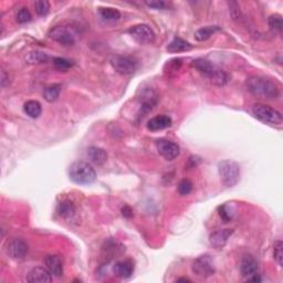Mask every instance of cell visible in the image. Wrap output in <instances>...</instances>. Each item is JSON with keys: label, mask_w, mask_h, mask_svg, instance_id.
Wrapping results in <instances>:
<instances>
[{"label": "cell", "mask_w": 283, "mask_h": 283, "mask_svg": "<svg viewBox=\"0 0 283 283\" xmlns=\"http://www.w3.org/2000/svg\"><path fill=\"white\" fill-rule=\"evenodd\" d=\"M49 37L52 40L60 43L63 47H72L76 43L75 34L67 27H62V26H58L50 30Z\"/></svg>", "instance_id": "9"}, {"label": "cell", "mask_w": 283, "mask_h": 283, "mask_svg": "<svg viewBox=\"0 0 283 283\" xmlns=\"http://www.w3.org/2000/svg\"><path fill=\"white\" fill-rule=\"evenodd\" d=\"M220 30L221 28L219 26H207V27L198 29L197 31L195 32V39L200 42L206 41L212 36V34L220 31Z\"/></svg>", "instance_id": "20"}, {"label": "cell", "mask_w": 283, "mask_h": 283, "mask_svg": "<svg viewBox=\"0 0 283 283\" xmlns=\"http://www.w3.org/2000/svg\"><path fill=\"white\" fill-rule=\"evenodd\" d=\"M24 110L26 112V114H27L29 117H31V119H38L42 113V106L38 101L31 100V101H28L25 103Z\"/></svg>", "instance_id": "22"}, {"label": "cell", "mask_w": 283, "mask_h": 283, "mask_svg": "<svg viewBox=\"0 0 283 283\" xmlns=\"http://www.w3.org/2000/svg\"><path fill=\"white\" fill-rule=\"evenodd\" d=\"M52 274L47 268L36 267L27 274V281L30 283H48L52 281Z\"/></svg>", "instance_id": "13"}, {"label": "cell", "mask_w": 283, "mask_h": 283, "mask_svg": "<svg viewBox=\"0 0 283 283\" xmlns=\"http://www.w3.org/2000/svg\"><path fill=\"white\" fill-rule=\"evenodd\" d=\"M86 155H88V157L91 162L95 165H98V166H100V165H103L107 159L106 151L103 149H100V147H97V146L89 147L88 152H86Z\"/></svg>", "instance_id": "18"}, {"label": "cell", "mask_w": 283, "mask_h": 283, "mask_svg": "<svg viewBox=\"0 0 283 283\" xmlns=\"http://www.w3.org/2000/svg\"><path fill=\"white\" fill-rule=\"evenodd\" d=\"M232 233L233 230L232 229L216 230V232H212L210 234V237H209V242H210V245L216 248V249H220V248L225 247V245L228 241V239L232 237Z\"/></svg>", "instance_id": "14"}, {"label": "cell", "mask_w": 283, "mask_h": 283, "mask_svg": "<svg viewBox=\"0 0 283 283\" xmlns=\"http://www.w3.org/2000/svg\"><path fill=\"white\" fill-rule=\"evenodd\" d=\"M34 8L39 16H47L50 10V3L47 0H39L34 3Z\"/></svg>", "instance_id": "27"}, {"label": "cell", "mask_w": 283, "mask_h": 283, "mask_svg": "<svg viewBox=\"0 0 283 283\" xmlns=\"http://www.w3.org/2000/svg\"><path fill=\"white\" fill-rule=\"evenodd\" d=\"M246 86L251 94L261 99H276L279 95V86L276 82L263 77H248Z\"/></svg>", "instance_id": "1"}, {"label": "cell", "mask_w": 283, "mask_h": 283, "mask_svg": "<svg viewBox=\"0 0 283 283\" xmlns=\"http://www.w3.org/2000/svg\"><path fill=\"white\" fill-rule=\"evenodd\" d=\"M112 68L115 70L117 73L122 76H129L136 71L138 63L132 56L128 55H116L113 56L111 60Z\"/></svg>", "instance_id": "6"}, {"label": "cell", "mask_w": 283, "mask_h": 283, "mask_svg": "<svg viewBox=\"0 0 283 283\" xmlns=\"http://www.w3.org/2000/svg\"><path fill=\"white\" fill-rule=\"evenodd\" d=\"M156 149H157L159 155L163 156L166 160L175 159L180 156V146H178L176 143L165 138L158 139V141L156 142Z\"/></svg>", "instance_id": "11"}, {"label": "cell", "mask_w": 283, "mask_h": 283, "mask_svg": "<svg viewBox=\"0 0 283 283\" xmlns=\"http://www.w3.org/2000/svg\"><path fill=\"white\" fill-rule=\"evenodd\" d=\"M273 256L274 260L277 261L278 264L282 267L283 263V243L281 240H277L273 245Z\"/></svg>", "instance_id": "26"}, {"label": "cell", "mask_w": 283, "mask_h": 283, "mask_svg": "<svg viewBox=\"0 0 283 283\" xmlns=\"http://www.w3.org/2000/svg\"><path fill=\"white\" fill-rule=\"evenodd\" d=\"M251 112L256 119L269 125H281L283 119L282 114L276 108L265 104H255L251 108Z\"/></svg>", "instance_id": "4"}, {"label": "cell", "mask_w": 283, "mask_h": 283, "mask_svg": "<svg viewBox=\"0 0 283 283\" xmlns=\"http://www.w3.org/2000/svg\"><path fill=\"white\" fill-rule=\"evenodd\" d=\"M268 24L269 27L272 30H276V31L280 32L282 30V17L278 14L270 16L268 19Z\"/></svg>", "instance_id": "28"}, {"label": "cell", "mask_w": 283, "mask_h": 283, "mask_svg": "<svg viewBox=\"0 0 283 283\" xmlns=\"http://www.w3.org/2000/svg\"><path fill=\"white\" fill-rule=\"evenodd\" d=\"M16 18L19 24H27V23H29L30 20H31L32 16H31V14H30V11L28 10V8L24 7V8H21L18 12H17Z\"/></svg>", "instance_id": "31"}, {"label": "cell", "mask_w": 283, "mask_h": 283, "mask_svg": "<svg viewBox=\"0 0 283 283\" xmlns=\"http://www.w3.org/2000/svg\"><path fill=\"white\" fill-rule=\"evenodd\" d=\"M69 177L79 185H90L97 180L95 169L86 162H75L69 168Z\"/></svg>", "instance_id": "3"}, {"label": "cell", "mask_w": 283, "mask_h": 283, "mask_svg": "<svg viewBox=\"0 0 283 283\" xmlns=\"http://www.w3.org/2000/svg\"><path fill=\"white\" fill-rule=\"evenodd\" d=\"M191 190H193V182L189 180H182L180 181V184H178V193L181 196L189 195Z\"/></svg>", "instance_id": "30"}, {"label": "cell", "mask_w": 283, "mask_h": 283, "mask_svg": "<svg viewBox=\"0 0 283 283\" xmlns=\"http://www.w3.org/2000/svg\"><path fill=\"white\" fill-rule=\"evenodd\" d=\"M218 172L224 184L227 187H232L238 182L240 177V167L232 160H224L218 166Z\"/></svg>", "instance_id": "5"}, {"label": "cell", "mask_w": 283, "mask_h": 283, "mask_svg": "<svg viewBox=\"0 0 283 283\" xmlns=\"http://www.w3.org/2000/svg\"><path fill=\"white\" fill-rule=\"evenodd\" d=\"M8 79H9V77H7L5 70H2V71H1V86H2V88H5V86L7 85L6 82H8V83H9V80H8Z\"/></svg>", "instance_id": "34"}, {"label": "cell", "mask_w": 283, "mask_h": 283, "mask_svg": "<svg viewBox=\"0 0 283 283\" xmlns=\"http://www.w3.org/2000/svg\"><path fill=\"white\" fill-rule=\"evenodd\" d=\"M172 125V119L167 115H157L152 117V119L147 122V129L152 132H157V130H162L169 128Z\"/></svg>", "instance_id": "17"}, {"label": "cell", "mask_w": 283, "mask_h": 283, "mask_svg": "<svg viewBox=\"0 0 283 283\" xmlns=\"http://www.w3.org/2000/svg\"><path fill=\"white\" fill-rule=\"evenodd\" d=\"M45 264L46 268L49 270V272L52 274L53 277L60 278L62 277L63 274V265H62V261L59 258L58 256H48L45 259Z\"/></svg>", "instance_id": "16"}, {"label": "cell", "mask_w": 283, "mask_h": 283, "mask_svg": "<svg viewBox=\"0 0 283 283\" xmlns=\"http://www.w3.org/2000/svg\"><path fill=\"white\" fill-rule=\"evenodd\" d=\"M240 272L242 277L247 278V280L259 273V265L254 257L250 255L243 257L240 263Z\"/></svg>", "instance_id": "12"}, {"label": "cell", "mask_w": 283, "mask_h": 283, "mask_svg": "<svg viewBox=\"0 0 283 283\" xmlns=\"http://www.w3.org/2000/svg\"><path fill=\"white\" fill-rule=\"evenodd\" d=\"M193 271L199 278H209L216 271L214 260L209 255H203L194 260Z\"/></svg>", "instance_id": "7"}, {"label": "cell", "mask_w": 283, "mask_h": 283, "mask_svg": "<svg viewBox=\"0 0 283 283\" xmlns=\"http://www.w3.org/2000/svg\"><path fill=\"white\" fill-rule=\"evenodd\" d=\"M122 214H123V216L126 217V218H129V217H132L133 215V210L130 209V207L124 206L123 208H122Z\"/></svg>", "instance_id": "33"}, {"label": "cell", "mask_w": 283, "mask_h": 283, "mask_svg": "<svg viewBox=\"0 0 283 283\" xmlns=\"http://www.w3.org/2000/svg\"><path fill=\"white\" fill-rule=\"evenodd\" d=\"M50 56L42 51H31L26 56V61L29 64H41L49 61Z\"/></svg>", "instance_id": "23"}, {"label": "cell", "mask_w": 283, "mask_h": 283, "mask_svg": "<svg viewBox=\"0 0 283 283\" xmlns=\"http://www.w3.org/2000/svg\"><path fill=\"white\" fill-rule=\"evenodd\" d=\"M99 15L102 20L106 21V23H112V21H116L121 18V12L115 8L111 7H100Z\"/></svg>", "instance_id": "21"}, {"label": "cell", "mask_w": 283, "mask_h": 283, "mask_svg": "<svg viewBox=\"0 0 283 283\" xmlns=\"http://www.w3.org/2000/svg\"><path fill=\"white\" fill-rule=\"evenodd\" d=\"M182 281H184V282H190L189 279H187V278H180V279H178V280H177V282H182Z\"/></svg>", "instance_id": "35"}, {"label": "cell", "mask_w": 283, "mask_h": 283, "mask_svg": "<svg viewBox=\"0 0 283 283\" xmlns=\"http://www.w3.org/2000/svg\"><path fill=\"white\" fill-rule=\"evenodd\" d=\"M56 211H58V214L61 217H63V218H69V217H71L75 214L76 208L71 202H68L67 200V202H62L59 204Z\"/></svg>", "instance_id": "25"}, {"label": "cell", "mask_w": 283, "mask_h": 283, "mask_svg": "<svg viewBox=\"0 0 283 283\" xmlns=\"http://www.w3.org/2000/svg\"><path fill=\"white\" fill-rule=\"evenodd\" d=\"M129 33L139 45H149L155 40V32L153 29L145 24L133 26L129 29Z\"/></svg>", "instance_id": "8"}, {"label": "cell", "mask_w": 283, "mask_h": 283, "mask_svg": "<svg viewBox=\"0 0 283 283\" xmlns=\"http://www.w3.org/2000/svg\"><path fill=\"white\" fill-rule=\"evenodd\" d=\"M113 271L116 277H119L121 279H128L129 277H132V274L134 272V263L133 261L130 260H123L116 262L114 268H113Z\"/></svg>", "instance_id": "15"}, {"label": "cell", "mask_w": 283, "mask_h": 283, "mask_svg": "<svg viewBox=\"0 0 283 283\" xmlns=\"http://www.w3.org/2000/svg\"><path fill=\"white\" fill-rule=\"evenodd\" d=\"M145 5L156 10H167V8L169 6L167 2L163 1V0H152V1H146Z\"/></svg>", "instance_id": "32"}, {"label": "cell", "mask_w": 283, "mask_h": 283, "mask_svg": "<svg viewBox=\"0 0 283 283\" xmlns=\"http://www.w3.org/2000/svg\"><path fill=\"white\" fill-rule=\"evenodd\" d=\"M60 92H61V85L52 84L50 86H48V88H46L45 91H43V98H45L46 101L49 103L55 102L59 98Z\"/></svg>", "instance_id": "24"}, {"label": "cell", "mask_w": 283, "mask_h": 283, "mask_svg": "<svg viewBox=\"0 0 283 283\" xmlns=\"http://www.w3.org/2000/svg\"><path fill=\"white\" fill-rule=\"evenodd\" d=\"M73 63L71 60L64 59V58H54L53 59V65L58 69V70H62V71H65V70H69L70 68L73 67Z\"/></svg>", "instance_id": "29"}, {"label": "cell", "mask_w": 283, "mask_h": 283, "mask_svg": "<svg viewBox=\"0 0 283 283\" xmlns=\"http://www.w3.org/2000/svg\"><path fill=\"white\" fill-rule=\"evenodd\" d=\"M6 252L12 259L16 260L24 259L28 252V245L24 239L12 238L7 242Z\"/></svg>", "instance_id": "10"}, {"label": "cell", "mask_w": 283, "mask_h": 283, "mask_svg": "<svg viewBox=\"0 0 283 283\" xmlns=\"http://www.w3.org/2000/svg\"><path fill=\"white\" fill-rule=\"evenodd\" d=\"M193 67L197 70L198 72L202 73L206 77H208L209 81L212 84L223 86L228 82V75L224 70L218 69L216 65L209 62L207 60L197 59L193 62Z\"/></svg>", "instance_id": "2"}, {"label": "cell", "mask_w": 283, "mask_h": 283, "mask_svg": "<svg viewBox=\"0 0 283 283\" xmlns=\"http://www.w3.org/2000/svg\"><path fill=\"white\" fill-rule=\"evenodd\" d=\"M191 49H193V46L181 38H174L167 46V51L171 53H180V52L189 51Z\"/></svg>", "instance_id": "19"}]
</instances>
